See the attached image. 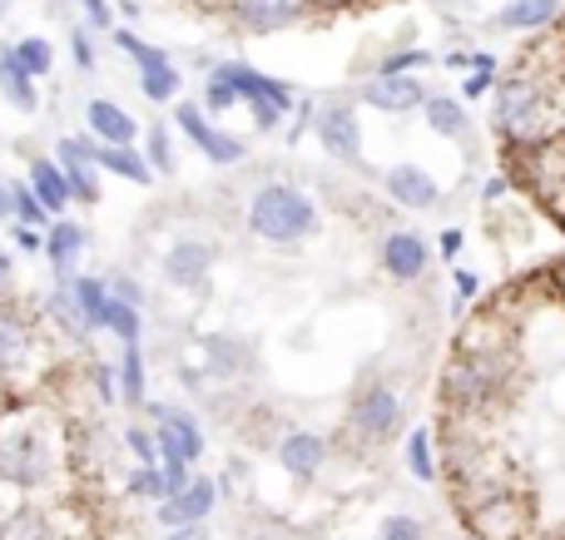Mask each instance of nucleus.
<instances>
[{
	"label": "nucleus",
	"instance_id": "7",
	"mask_svg": "<svg viewBox=\"0 0 565 540\" xmlns=\"http://www.w3.org/2000/svg\"><path fill=\"white\" fill-rule=\"evenodd\" d=\"M471 531H477V540H526V506L516 501V496L497 492L491 486L487 496H471Z\"/></svg>",
	"mask_w": 565,
	"mask_h": 540
},
{
	"label": "nucleus",
	"instance_id": "12",
	"mask_svg": "<svg viewBox=\"0 0 565 540\" xmlns=\"http://www.w3.org/2000/svg\"><path fill=\"white\" fill-rule=\"evenodd\" d=\"M214 501H218L214 482L189 476V486H179L174 496H164V501H159V521H164L169 531H174V526H199L209 511H214Z\"/></svg>",
	"mask_w": 565,
	"mask_h": 540
},
{
	"label": "nucleus",
	"instance_id": "4",
	"mask_svg": "<svg viewBox=\"0 0 565 540\" xmlns=\"http://www.w3.org/2000/svg\"><path fill=\"white\" fill-rule=\"evenodd\" d=\"M491 119L507 139H521V144H536L551 125V105L546 89L536 85L531 75H511L507 85L497 89V105H491Z\"/></svg>",
	"mask_w": 565,
	"mask_h": 540
},
{
	"label": "nucleus",
	"instance_id": "2",
	"mask_svg": "<svg viewBox=\"0 0 565 540\" xmlns=\"http://www.w3.org/2000/svg\"><path fill=\"white\" fill-rule=\"evenodd\" d=\"M55 466H60V452L45 417L35 407H20V412L0 407V486L40 492V486H50Z\"/></svg>",
	"mask_w": 565,
	"mask_h": 540
},
{
	"label": "nucleus",
	"instance_id": "11",
	"mask_svg": "<svg viewBox=\"0 0 565 540\" xmlns=\"http://www.w3.org/2000/svg\"><path fill=\"white\" fill-rule=\"evenodd\" d=\"M318 139L332 159L342 164H362V129H358V115L348 105H328L318 115Z\"/></svg>",
	"mask_w": 565,
	"mask_h": 540
},
{
	"label": "nucleus",
	"instance_id": "27",
	"mask_svg": "<svg viewBox=\"0 0 565 540\" xmlns=\"http://www.w3.org/2000/svg\"><path fill=\"white\" fill-rule=\"evenodd\" d=\"M0 540H55V526L40 506H15L0 516Z\"/></svg>",
	"mask_w": 565,
	"mask_h": 540
},
{
	"label": "nucleus",
	"instance_id": "8",
	"mask_svg": "<svg viewBox=\"0 0 565 540\" xmlns=\"http://www.w3.org/2000/svg\"><path fill=\"white\" fill-rule=\"evenodd\" d=\"M397 422H402V397H397V387H387V382L362 387L358 402H352V417H348V426L362 442H382L387 432H397Z\"/></svg>",
	"mask_w": 565,
	"mask_h": 540
},
{
	"label": "nucleus",
	"instance_id": "10",
	"mask_svg": "<svg viewBox=\"0 0 565 540\" xmlns=\"http://www.w3.org/2000/svg\"><path fill=\"white\" fill-rule=\"evenodd\" d=\"M312 0H234V20L254 35H274V30H288L308 15Z\"/></svg>",
	"mask_w": 565,
	"mask_h": 540
},
{
	"label": "nucleus",
	"instance_id": "41",
	"mask_svg": "<svg viewBox=\"0 0 565 540\" xmlns=\"http://www.w3.org/2000/svg\"><path fill=\"white\" fill-rule=\"evenodd\" d=\"M10 238H15L20 253H40V244H45V228H20V224H10Z\"/></svg>",
	"mask_w": 565,
	"mask_h": 540
},
{
	"label": "nucleus",
	"instance_id": "1",
	"mask_svg": "<svg viewBox=\"0 0 565 540\" xmlns=\"http://www.w3.org/2000/svg\"><path fill=\"white\" fill-rule=\"evenodd\" d=\"M511 367H516V357H511L507 333H497L491 343L461 333L457 357H451L447 372H441V392H447V402L457 407V412H487L511 387Z\"/></svg>",
	"mask_w": 565,
	"mask_h": 540
},
{
	"label": "nucleus",
	"instance_id": "50",
	"mask_svg": "<svg viewBox=\"0 0 565 540\" xmlns=\"http://www.w3.org/2000/svg\"><path fill=\"white\" fill-rule=\"evenodd\" d=\"M501 194H507V179H487V198H491V204H497Z\"/></svg>",
	"mask_w": 565,
	"mask_h": 540
},
{
	"label": "nucleus",
	"instance_id": "21",
	"mask_svg": "<svg viewBox=\"0 0 565 540\" xmlns=\"http://www.w3.org/2000/svg\"><path fill=\"white\" fill-rule=\"evenodd\" d=\"M85 125H89V134H95V144H135V134H139L135 115H125L115 99H89Z\"/></svg>",
	"mask_w": 565,
	"mask_h": 540
},
{
	"label": "nucleus",
	"instance_id": "18",
	"mask_svg": "<svg viewBox=\"0 0 565 540\" xmlns=\"http://www.w3.org/2000/svg\"><path fill=\"white\" fill-rule=\"evenodd\" d=\"M209 268H214V248L199 244V238L174 244V248H169V258H164V278L174 288H204Z\"/></svg>",
	"mask_w": 565,
	"mask_h": 540
},
{
	"label": "nucleus",
	"instance_id": "26",
	"mask_svg": "<svg viewBox=\"0 0 565 540\" xmlns=\"http://www.w3.org/2000/svg\"><path fill=\"white\" fill-rule=\"evenodd\" d=\"M0 95L10 99V105L20 109V115H35L40 109V95H35V79L25 75V69L10 60V50H0Z\"/></svg>",
	"mask_w": 565,
	"mask_h": 540
},
{
	"label": "nucleus",
	"instance_id": "34",
	"mask_svg": "<svg viewBox=\"0 0 565 540\" xmlns=\"http://www.w3.org/2000/svg\"><path fill=\"white\" fill-rule=\"evenodd\" d=\"M407 466H412L417 482H431V476H437V462H431V432H422V426L407 436Z\"/></svg>",
	"mask_w": 565,
	"mask_h": 540
},
{
	"label": "nucleus",
	"instance_id": "43",
	"mask_svg": "<svg viewBox=\"0 0 565 540\" xmlns=\"http://www.w3.org/2000/svg\"><path fill=\"white\" fill-rule=\"evenodd\" d=\"M109 293H115L119 303H129V307H139V303H145V293H139V288L129 283V278H115V283H109Z\"/></svg>",
	"mask_w": 565,
	"mask_h": 540
},
{
	"label": "nucleus",
	"instance_id": "46",
	"mask_svg": "<svg viewBox=\"0 0 565 540\" xmlns=\"http://www.w3.org/2000/svg\"><path fill=\"white\" fill-rule=\"evenodd\" d=\"M461 244H467V234H461V228H447V234H441V253H447V258H457Z\"/></svg>",
	"mask_w": 565,
	"mask_h": 540
},
{
	"label": "nucleus",
	"instance_id": "31",
	"mask_svg": "<svg viewBox=\"0 0 565 540\" xmlns=\"http://www.w3.org/2000/svg\"><path fill=\"white\" fill-rule=\"evenodd\" d=\"M45 317H50L55 327H65V333L75 337V343H85V337H89V327L79 323V307H75V298H70V288H65V283H60L55 293L45 298Z\"/></svg>",
	"mask_w": 565,
	"mask_h": 540
},
{
	"label": "nucleus",
	"instance_id": "20",
	"mask_svg": "<svg viewBox=\"0 0 565 540\" xmlns=\"http://www.w3.org/2000/svg\"><path fill=\"white\" fill-rule=\"evenodd\" d=\"M362 99L387 109V115H407V109H417L422 99H427V89H422L417 75H377L367 89H362Z\"/></svg>",
	"mask_w": 565,
	"mask_h": 540
},
{
	"label": "nucleus",
	"instance_id": "52",
	"mask_svg": "<svg viewBox=\"0 0 565 540\" xmlns=\"http://www.w3.org/2000/svg\"><path fill=\"white\" fill-rule=\"evenodd\" d=\"M551 278H556V293L565 298V263H561V268H556V273H551Z\"/></svg>",
	"mask_w": 565,
	"mask_h": 540
},
{
	"label": "nucleus",
	"instance_id": "15",
	"mask_svg": "<svg viewBox=\"0 0 565 540\" xmlns=\"http://www.w3.org/2000/svg\"><path fill=\"white\" fill-rule=\"evenodd\" d=\"M382 188H387L392 204H402V208H437L441 204L437 179H431L427 169H417V164H397L387 179H382Z\"/></svg>",
	"mask_w": 565,
	"mask_h": 540
},
{
	"label": "nucleus",
	"instance_id": "5",
	"mask_svg": "<svg viewBox=\"0 0 565 540\" xmlns=\"http://www.w3.org/2000/svg\"><path fill=\"white\" fill-rule=\"evenodd\" d=\"M40 357V337H35V323H30L20 307L0 303V387H15L30 377Z\"/></svg>",
	"mask_w": 565,
	"mask_h": 540
},
{
	"label": "nucleus",
	"instance_id": "6",
	"mask_svg": "<svg viewBox=\"0 0 565 540\" xmlns=\"http://www.w3.org/2000/svg\"><path fill=\"white\" fill-rule=\"evenodd\" d=\"M149 417H154V426H149V432H154L159 462H184V466H194L199 456H204V432H199L194 412L154 402V407H149Z\"/></svg>",
	"mask_w": 565,
	"mask_h": 540
},
{
	"label": "nucleus",
	"instance_id": "14",
	"mask_svg": "<svg viewBox=\"0 0 565 540\" xmlns=\"http://www.w3.org/2000/svg\"><path fill=\"white\" fill-rule=\"evenodd\" d=\"M85 244H89V234L79 224H70V218H50L45 224V244H40V253L50 258V268H55L60 283L75 278V263H79V253H85Z\"/></svg>",
	"mask_w": 565,
	"mask_h": 540
},
{
	"label": "nucleus",
	"instance_id": "17",
	"mask_svg": "<svg viewBox=\"0 0 565 540\" xmlns=\"http://www.w3.org/2000/svg\"><path fill=\"white\" fill-rule=\"evenodd\" d=\"M278 462L288 476H298V482H312V476L322 472V462H328V442H322L318 432H288L278 442Z\"/></svg>",
	"mask_w": 565,
	"mask_h": 540
},
{
	"label": "nucleus",
	"instance_id": "38",
	"mask_svg": "<svg viewBox=\"0 0 565 540\" xmlns=\"http://www.w3.org/2000/svg\"><path fill=\"white\" fill-rule=\"evenodd\" d=\"M427 60H431L427 50H397V55H387L377 65V75H412V69H422Z\"/></svg>",
	"mask_w": 565,
	"mask_h": 540
},
{
	"label": "nucleus",
	"instance_id": "3",
	"mask_svg": "<svg viewBox=\"0 0 565 540\" xmlns=\"http://www.w3.org/2000/svg\"><path fill=\"white\" fill-rule=\"evenodd\" d=\"M248 228H254L264 244H298V238H308L312 228H318V208H312V198L302 194V188L292 184H264L254 194V204H248Z\"/></svg>",
	"mask_w": 565,
	"mask_h": 540
},
{
	"label": "nucleus",
	"instance_id": "29",
	"mask_svg": "<svg viewBox=\"0 0 565 540\" xmlns=\"http://www.w3.org/2000/svg\"><path fill=\"white\" fill-rule=\"evenodd\" d=\"M119 397H125L129 407H145V353H139V343H125V353H119Z\"/></svg>",
	"mask_w": 565,
	"mask_h": 540
},
{
	"label": "nucleus",
	"instance_id": "35",
	"mask_svg": "<svg viewBox=\"0 0 565 540\" xmlns=\"http://www.w3.org/2000/svg\"><path fill=\"white\" fill-rule=\"evenodd\" d=\"M145 164H149V174H169L174 169V149H169V129H149V139H145Z\"/></svg>",
	"mask_w": 565,
	"mask_h": 540
},
{
	"label": "nucleus",
	"instance_id": "49",
	"mask_svg": "<svg viewBox=\"0 0 565 540\" xmlns=\"http://www.w3.org/2000/svg\"><path fill=\"white\" fill-rule=\"evenodd\" d=\"M164 540H204V531H199V526H174Z\"/></svg>",
	"mask_w": 565,
	"mask_h": 540
},
{
	"label": "nucleus",
	"instance_id": "37",
	"mask_svg": "<svg viewBox=\"0 0 565 540\" xmlns=\"http://www.w3.org/2000/svg\"><path fill=\"white\" fill-rule=\"evenodd\" d=\"M125 446L139 456V466L159 462V446H154V432H149V426H125Z\"/></svg>",
	"mask_w": 565,
	"mask_h": 540
},
{
	"label": "nucleus",
	"instance_id": "19",
	"mask_svg": "<svg viewBox=\"0 0 565 540\" xmlns=\"http://www.w3.org/2000/svg\"><path fill=\"white\" fill-rule=\"evenodd\" d=\"M25 184H30V194L40 198V208H45L50 218H65V208L75 204V198H70L65 174H60V164H55V159H45V154H35V159H30V174H25Z\"/></svg>",
	"mask_w": 565,
	"mask_h": 540
},
{
	"label": "nucleus",
	"instance_id": "23",
	"mask_svg": "<svg viewBox=\"0 0 565 540\" xmlns=\"http://www.w3.org/2000/svg\"><path fill=\"white\" fill-rule=\"evenodd\" d=\"M179 85H184V75L174 69V60H169L164 50H154L149 60H139V89H145V99L169 105V99L179 95Z\"/></svg>",
	"mask_w": 565,
	"mask_h": 540
},
{
	"label": "nucleus",
	"instance_id": "51",
	"mask_svg": "<svg viewBox=\"0 0 565 540\" xmlns=\"http://www.w3.org/2000/svg\"><path fill=\"white\" fill-rule=\"evenodd\" d=\"M0 224H10V194H6V184H0Z\"/></svg>",
	"mask_w": 565,
	"mask_h": 540
},
{
	"label": "nucleus",
	"instance_id": "36",
	"mask_svg": "<svg viewBox=\"0 0 565 540\" xmlns=\"http://www.w3.org/2000/svg\"><path fill=\"white\" fill-rule=\"evenodd\" d=\"M129 492L149 496V501H164V476H159V462L154 466H135V472H129Z\"/></svg>",
	"mask_w": 565,
	"mask_h": 540
},
{
	"label": "nucleus",
	"instance_id": "32",
	"mask_svg": "<svg viewBox=\"0 0 565 540\" xmlns=\"http://www.w3.org/2000/svg\"><path fill=\"white\" fill-rule=\"evenodd\" d=\"M6 194H10V224H20V228H45L50 224V214L40 208V198L30 194V184H6Z\"/></svg>",
	"mask_w": 565,
	"mask_h": 540
},
{
	"label": "nucleus",
	"instance_id": "53",
	"mask_svg": "<svg viewBox=\"0 0 565 540\" xmlns=\"http://www.w3.org/2000/svg\"><path fill=\"white\" fill-rule=\"evenodd\" d=\"M328 6H352V0H328Z\"/></svg>",
	"mask_w": 565,
	"mask_h": 540
},
{
	"label": "nucleus",
	"instance_id": "40",
	"mask_svg": "<svg viewBox=\"0 0 565 540\" xmlns=\"http://www.w3.org/2000/svg\"><path fill=\"white\" fill-rule=\"evenodd\" d=\"M234 105H238L234 85H224V79H209V89H204V109H214V115H224V109H234Z\"/></svg>",
	"mask_w": 565,
	"mask_h": 540
},
{
	"label": "nucleus",
	"instance_id": "54",
	"mask_svg": "<svg viewBox=\"0 0 565 540\" xmlns=\"http://www.w3.org/2000/svg\"><path fill=\"white\" fill-rule=\"evenodd\" d=\"M248 540H278V536H248Z\"/></svg>",
	"mask_w": 565,
	"mask_h": 540
},
{
	"label": "nucleus",
	"instance_id": "39",
	"mask_svg": "<svg viewBox=\"0 0 565 540\" xmlns=\"http://www.w3.org/2000/svg\"><path fill=\"white\" fill-rule=\"evenodd\" d=\"M427 531H422L417 516H387L382 521V540H422Z\"/></svg>",
	"mask_w": 565,
	"mask_h": 540
},
{
	"label": "nucleus",
	"instance_id": "42",
	"mask_svg": "<svg viewBox=\"0 0 565 540\" xmlns=\"http://www.w3.org/2000/svg\"><path fill=\"white\" fill-rule=\"evenodd\" d=\"M70 50H75V65H79V69L95 65V50H89V30H75V35H70Z\"/></svg>",
	"mask_w": 565,
	"mask_h": 540
},
{
	"label": "nucleus",
	"instance_id": "28",
	"mask_svg": "<svg viewBox=\"0 0 565 540\" xmlns=\"http://www.w3.org/2000/svg\"><path fill=\"white\" fill-rule=\"evenodd\" d=\"M422 109H427V125L437 129L441 139H461V134L471 129L467 109H461L451 95H427V99H422Z\"/></svg>",
	"mask_w": 565,
	"mask_h": 540
},
{
	"label": "nucleus",
	"instance_id": "47",
	"mask_svg": "<svg viewBox=\"0 0 565 540\" xmlns=\"http://www.w3.org/2000/svg\"><path fill=\"white\" fill-rule=\"evenodd\" d=\"M491 79H497V75H491V69H477V75L467 79V95H487V89H491Z\"/></svg>",
	"mask_w": 565,
	"mask_h": 540
},
{
	"label": "nucleus",
	"instance_id": "44",
	"mask_svg": "<svg viewBox=\"0 0 565 540\" xmlns=\"http://www.w3.org/2000/svg\"><path fill=\"white\" fill-rule=\"evenodd\" d=\"M79 6H85V20H89V25L109 30V0H79Z\"/></svg>",
	"mask_w": 565,
	"mask_h": 540
},
{
	"label": "nucleus",
	"instance_id": "45",
	"mask_svg": "<svg viewBox=\"0 0 565 540\" xmlns=\"http://www.w3.org/2000/svg\"><path fill=\"white\" fill-rule=\"evenodd\" d=\"M15 288V258H10V248H0V298Z\"/></svg>",
	"mask_w": 565,
	"mask_h": 540
},
{
	"label": "nucleus",
	"instance_id": "9",
	"mask_svg": "<svg viewBox=\"0 0 565 540\" xmlns=\"http://www.w3.org/2000/svg\"><path fill=\"white\" fill-rule=\"evenodd\" d=\"M55 164L70 184V198L79 204H99V169H95V139H60Z\"/></svg>",
	"mask_w": 565,
	"mask_h": 540
},
{
	"label": "nucleus",
	"instance_id": "33",
	"mask_svg": "<svg viewBox=\"0 0 565 540\" xmlns=\"http://www.w3.org/2000/svg\"><path fill=\"white\" fill-rule=\"evenodd\" d=\"M105 333H115V337H119V343H139V337H145V317H139V307L119 303V298H115V293H109Z\"/></svg>",
	"mask_w": 565,
	"mask_h": 540
},
{
	"label": "nucleus",
	"instance_id": "22",
	"mask_svg": "<svg viewBox=\"0 0 565 540\" xmlns=\"http://www.w3.org/2000/svg\"><path fill=\"white\" fill-rule=\"evenodd\" d=\"M65 288H70V298H75V307H79V323H85L89 333H105V313H109V283L105 278L75 273Z\"/></svg>",
	"mask_w": 565,
	"mask_h": 540
},
{
	"label": "nucleus",
	"instance_id": "16",
	"mask_svg": "<svg viewBox=\"0 0 565 540\" xmlns=\"http://www.w3.org/2000/svg\"><path fill=\"white\" fill-rule=\"evenodd\" d=\"M382 268H387L397 283H412V278L427 273V244H422V234L397 228V234L382 238Z\"/></svg>",
	"mask_w": 565,
	"mask_h": 540
},
{
	"label": "nucleus",
	"instance_id": "25",
	"mask_svg": "<svg viewBox=\"0 0 565 540\" xmlns=\"http://www.w3.org/2000/svg\"><path fill=\"white\" fill-rule=\"evenodd\" d=\"M561 15V0H511V6L497 10V25L507 30H541Z\"/></svg>",
	"mask_w": 565,
	"mask_h": 540
},
{
	"label": "nucleus",
	"instance_id": "30",
	"mask_svg": "<svg viewBox=\"0 0 565 540\" xmlns=\"http://www.w3.org/2000/svg\"><path fill=\"white\" fill-rule=\"evenodd\" d=\"M10 60H15V65L25 69L30 79H45L50 65H55V50H50L45 35H25L20 45H10Z\"/></svg>",
	"mask_w": 565,
	"mask_h": 540
},
{
	"label": "nucleus",
	"instance_id": "55",
	"mask_svg": "<svg viewBox=\"0 0 565 540\" xmlns=\"http://www.w3.org/2000/svg\"><path fill=\"white\" fill-rule=\"evenodd\" d=\"M0 407H6V402H0Z\"/></svg>",
	"mask_w": 565,
	"mask_h": 540
},
{
	"label": "nucleus",
	"instance_id": "13",
	"mask_svg": "<svg viewBox=\"0 0 565 540\" xmlns=\"http://www.w3.org/2000/svg\"><path fill=\"white\" fill-rule=\"evenodd\" d=\"M179 129H184V134L194 139V144L204 149L214 164H244V144H238L234 134H224V129L209 125L199 105H179Z\"/></svg>",
	"mask_w": 565,
	"mask_h": 540
},
{
	"label": "nucleus",
	"instance_id": "24",
	"mask_svg": "<svg viewBox=\"0 0 565 540\" xmlns=\"http://www.w3.org/2000/svg\"><path fill=\"white\" fill-rule=\"evenodd\" d=\"M95 169L129 179V184H149V164L135 144H95Z\"/></svg>",
	"mask_w": 565,
	"mask_h": 540
},
{
	"label": "nucleus",
	"instance_id": "48",
	"mask_svg": "<svg viewBox=\"0 0 565 540\" xmlns=\"http://www.w3.org/2000/svg\"><path fill=\"white\" fill-rule=\"evenodd\" d=\"M477 288H481V283H477V273L457 268V293H461V298H477Z\"/></svg>",
	"mask_w": 565,
	"mask_h": 540
}]
</instances>
